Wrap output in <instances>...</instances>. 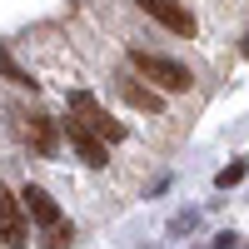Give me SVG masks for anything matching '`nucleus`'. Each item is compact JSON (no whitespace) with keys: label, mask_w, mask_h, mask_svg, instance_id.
Segmentation results:
<instances>
[{"label":"nucleus","mask_w":249,"mask_h":249,"mask_svg":"<svg viewBox=\"0 0 249 249\" xmlns=\"http://www.w3.org/2000/svg\"><path fill=\"white\" fill-rule=\"evenodd\" d=\"M20 199H25V210H30V219L45 230V249H65L70 239H75V230L65 224V214H60V204L40 190V184H25L20 190Z\"/></svg>","instance_id":"f257e3e1"},{"label":"nucleus","mask_w":249,"mask_h":249,"mask_svg":"<svg viewBox=\"0 0 249 249\" xmlns=\"http://www.w3.org/2000/svg\"><path fill=\"white\" fill-rule=\"evenodd\" d=\"M130 65L144 75V80H150V85H160V90H170V95H184V90H190L195 85V75L190 70H184L179 65V60H170V55H150V50H130Z\"/></svg>","instance_id":"f03ea898"},{"label":"nucleus","mask_w":249,"mask_h":249,"mask_svg":"<svg viewBox=\"0 0 249 249\" xmlns=\"http://www.w3.org/2000/svg\"><path fill=\"white\" fill-rule=\"evenodd\" d=\"M70 115H75V120H85L90 130H95L100 140H110V144H115V140H124V124H120V120H110V110L100 105L95 95H85V90H75V95H70Z\"/></svg>","instance_id":"7ed1b4c3"},{"label":"nucleus","mask_w":249,"mask_h":249,"mask_svg":"<svg viewBox=\"0 0 249 249\" xmlns=\"http://www.w3.org/2000/svg\"><path fill=\"white\" fill-rule=\"evenodd\" d=\"M0 244H5V249H25V244H30L25 199H15L5 184H0Z\"/></svg>","instance_id":"20e7f679"},{"label":"nucleus","mask_w":249,"mask_h":249,"mask_svg":"<svg viewBox=\"0 0 249 249\" xmlns=\"http://www.w3.org/2000/svg\"><path fill=\"white\" fill-rule=\"evenodd\" d=\"M65 140L75 144V155L85 160L90 170H105V164H110V150H105V140H100V135L90 130L85 120H75V115H70V120H65Z\"/></svg>","instance_id":"39448f33"},{"label":"nucleus","mask_w":249,"mask_h":249,"mask_svg":"<svg viewBox=\"0 0 249 249\" xmlns=\"http://www.w3.org/2000/svg\"><path fill=\"white\" fill-rule=\"evenodd\" d=\"M135 5L144 15H155L164 30H175V35H195V15L179 5V0H135Z\"/></svg>","instance_id":"423d86ee"},{"label":"nucleus","mask_w":249,"mask_h":249,"mask_svg":"<svg viewBox=\"0 0 249 249\" xmlns=\"http://www.w3.org/2000/svg\"><path fill=\"white\" fill-rule=\"evenodd\" d=\"M25 140L35 144L40 155H55V120L50 115H30L25 120Z\"/></svg>","instance_id":"0eeeda50"},{"label":"nucleus","mask_w":249,"mask_h":249,"mask_svg":"<svg viewBox=\"0 0 249 249\" xmlns=\"http://www.w3.org/2000/svg\"><path fill=\"white\" fill-rule=\"evenodd\" d=\"M120 95H124V100H130V105H135V110H144V115H164V100H160L155 90H144V85H140V80H124V85H120Z\"/></svg>","instance_id":"6e6552de"},{"label":"nucleus","mask_w":249,"mask_h":249,"mask_svg":"<svg viewBox=\"0 0 249 249\" xmlns=\"http://www.w3.org/2000/svg\"><path fill=\"white\" fill-rule=\"evenodd\" d=\"M0 75H5L10 85H25V90H35V85H40V80H30V70H20L15 60H10V50H5V45H0Z\"/></svg>","instance_id":"1a4fd4ad"},{"label":"nucleus","mask_w":249,"mask_h":249,"mask_svg":"<svg viewBox=\"0 0 249 249\" xmlns=\"http://www.w3.org/2000/svg\"><path fill=\"white\" fill-rule=\"evenodd\" d=\"M244 175H249V164H244V160H239V164H224V170L214 175V184H219V190H230V184H239Z\"/></svg>","instance_id":"9d476101"},{"label":"nucleus","mask_w":249,"mask_h":249,"mask_svg":"<svg viewBox=\"0 0 249 249\" xmlns=\"http://www.w3.org/2000/svg\"><path fill=\"white\" fill-rule=\"evenodd\" d=\"M234 244H239L234 234H219V239H214V249H234Z\"/></svg>","instance_id":"9b49d317"},{"label":"nucleus","mask_w":249,"mask_h":249,"mask_svg":"<svg viewBox=\"0 0 249 249\" xmlns=\"http://www.w3.org/2000/svg\"><path fill=\"white\" fill-rule=\"evenodd\" d=\"M244 55H249V35H244Z\"/></svg>","instance_id":"f8f14e48"}]
</instances>
